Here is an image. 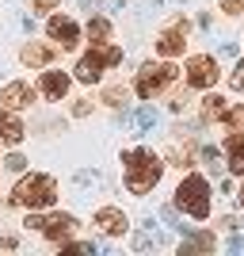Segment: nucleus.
<instances>
[{
	"instance_id": "412c9836",
	"label": "nucleus",
	"mask_w": 244,
	"mask_h": 256,
	"mask_svg": "<svg viewBox=\"0 0 244 256\" xmlns=\"http://www.w3.org/2000/svg\"><path fill=\"white\" fill-rule=\"evenodd\" d=\"M134 122H138V130H153V126H157V115H153L149 107H141L138 115H134Z\"/></svg>"
},
{
	"instance_id": "423d86ee",
	"label": "nucleus",
	"mask_w": 244,
	"mask_h": 256,
	"mask_svg": "<svg viewBox=\"0 0 244 256\" xmlns=\"http://www.w3.org/2000/svg\"><path fill=\"white\" fill-rule=\"evenodd\" d=\"M27 230H38L42 237H50L53 245H61V241H69V237L76 234V218L73 214H31L27 218Z\"/></svg>"
},
{
	"instance_id": "b1692460",
	"label": "nucleus",
	"mask_w": 244,
	"mask_h": 256,
	"mask_svg": "<svg viewBox=\"0 0 244 256\" xmlns=\"http://www.w3.org/2000/svg\"><path fill=\"white\" fill-rule=\"evenodd\" d=\"M122 100H126V88H107V92H103V104H111V107H118V104H122Z\"/></svg>"
},
{
	"instance_id": "1a4fd4ad",
	"label": "nucleus",
	"mask_w": 244,
	"mask_h": 256,
	"mask_svg": "<svg viewBox=\"0 0 244 256\" xmlns=\"http://www.w3.org/2000/svg\"><path fill=\"white\" fill-rule=\"evenodd\" d=\"M183 31H187V23H183V20H176L168 31H160V38H157V54H160V58H180V54L187 50V34H183Z\"/></svg>"
},
{
	"instance_id": "4468645a",
	"label": "nucleus",
	"mask_w": 244,
	"mask_h": 256,
	"mask_svg": "<svg viewBox=\"0 0 244 256\" xmlns=\"http://www.w3.org/2000/svg\"><path fill=\"white\" fill-rule=\"evenodd\" d=\"M19 62L31 65V69H46V65H53V46L50 42H27L19 50Z\"/></svg>"
},
{
	"instance_id": "ddd939ff",
	"label": "nucleus",
	"mask_w": 244,
	"mask_h": 256,
	"mask_svg": "<svg viewBox=\"0 0 244 256\" xmlns=\"http://www.w3.org/2000/svg\"><path fill=\"white\" fill-rule=\"evenodd\" d=\"M23 134H27V130H23L19 115H15L11 107H0V142H4V146H19Z\"/></svg>"
},
{
	"instance_id": "cd10ccee",
	"label": "nucleus",
	"mask_w": 244,
	"mask_h": 256,
	"mask_svg": "<svg viewBox=\"0 0 244 256\" xmlns=\"http://www.w3.org/2000/svg\"><path fill=\"white\" fill-rule=\"evenodd\" d=\"M241 206H244V188H241Z\"/></svg>"
},
{
	"instance_id": "6ab92c4d",
	"label": "nucleus",
	"mask_w": 244,
	"mask_h": 256,
	"mask_svg": "<svg viewBox=\"0 0 244 256\" xmlns=\"http://www.w3.org/2000/svg\"><path fill=\"white\" fill-rule=\"evenodd\" d=\"M199 248H202V252H210V248H214V237H210V234H195L191 241L180 248V252H199Z\"/></svg>"
},
{
	"instance_id": "5701e85b",
	"label": "nucleus",
	"mask_w": 244,
	"mask_h": 256,
	"mask_svg": "<svg viewBox=\"0 0 244 256\" xmlns=\"http://www.w3.org/2000/svg\"><path fill=\"white\" fill-rule=\"evenodd\" d=\"M4 168L8 172H27V157H23V153H11V157H4Z\"/></svg>"
},
{
	"instance_id": "a878e982",
	"label": "nucleus",
	"mask_w": 244,
	"mask_h": 256,
	"mask_svg": "<svg viewBox=\"0 0 244 256\" xmlns=\"http://www.w3.org/2000/svg\"><path fill=\"white\" fill-rule=\"evenodd\" d=\"M222 12H225V16H241V12H244V0H222Z\"/></svg>"
},
{
	"instance_id": "9d476101",
	"label": "nucleus",
	"mask_w": 244,
	"mask_h": 256,
	"mask_svg": "<svg viewBox=\"0 0 244 256\" xmlns=\"http://www.w3.org/2000/svg\"><path fill=\"white\" fill-rule=\"evenodd\" d=\"M34 96H38V92H34L27 80H11V84L0 88V104L11 107V111H23V107H31V104H34Z\"/></svg>"
},
{
	"instance_id": "bb28decb",
	"label": "nucleus",
	"mask_w": 244,
	"mask_h": 256,
	"mask_svg": "<svg viewBox=\"0 0 244 256\" xmlns=\"http://www.w3.org/2000/svg\"><path fill=\"white\" fill-rule=\"evenodd\" d=\"M160 218H164V222H168V226H180V222H176V206H160Z\"/></svg>"
},
{
	"instance_id": "7ed1b4c3",
	"label": "nucleus",
	"mask_w": 244,
	"mask_h": 256,
	"mask_svg": "<svg viewBox=\"0 0 244 256\" xmlns=\"http://www.w3.org/2000/svg\"><path fill=\"white\" fill-rule=\"evenodd\" d=\"M118 62H122V50H118L115 42H92V50L76 62L73 76L80 84H96L99 76H103V69H115Z\"/></svg>"
},
{
	"instance_id": "393cba45",
	"label": "nucleus",
	"mask_w": 244,
	"mask_h": 256,
	"mask_svg": "<svg viewBox=\"0 0 244 256\" xmlns=\"http://www.w3.org/2000/svg\"><path fill=\"white\" fill-rule=\"evenodd\" d=\"M57 4H61V0H31V12H42V16H50V12H57Z\"/></svg>"
},
{
	"instance_id": "20e7f679",
	"label": "nucleus",
	"mask_w": 244,
	"mask_h": 256,
	"mask_svg": "<svg viewBox=\"0 0 244 256\" xmlns=\"http://www.w3.org/2000/svg\"><path fill=\"white\" fill-rule=\"evenodd\" d=\"M176 76H180V69L172 62H145L138 69V76H134V92H138L141 100H153V96H160L164 88L176 84Z\"/></svg>"
},
{
	"instance_id": "4be33fe9",
	"label": "nucleus",
	"mask_w": 244,
	"mask_h": 256,
	"mask_svg": "<svg viewBox=\"0 0 244 256\" xmlns=\"http://www.w3.org/2000/svg\"><path fill=\"white\" fill-rule=\"evenodd\" d=\"M229 88H233V92H244V62L233 65V73H229Z\"/></svg>"
},
{
	"instance_id": "f257e3e1",
	"label": "nucleus",
	"mask_w": 244,
	"mask_h": 256,
	"mask_svg": "<svg viewBox=\"0 0 244 256\" xmlns=\"http://www.w3.org/2000/svg\"><path fill=\"white\" fill-rule=\"evenodd\" d=\"M122 164H126V176H122V184H126L130 195H149L153 188L160 184V176H164V164H160V157L153 150H130L122 153Z\"/></svg>"
},
{
	"instance_id": "f03ea898",
	"label": "nucleus",
	"mask_w": 244,
	"mask_h": 256,
	"mask_svg": "<svg viewBox=\"0 0 244 256\" xmlns=\"http://www.w3.org/2000/svg\"><path fill=\"white\" fill-rule=\"evenodd\" d=\"M57 203V180L46 172H31L11 188V206H27V210H46Z\"/></svg>"
},
{
	"instance_id": "dca6fc26",
	"label": "nucleus",
	"mask_w": 244,
	"mask_h": 256,
	"mask_svg": "<svg viewBox=\"0 0 244 256\" xmlns=\"http://www.w3.org/2000/svg\"><path fill=\"white\" fill-rule=\"evenodd\" d=\"M202 122H229V104L222 96H206L202 100V111H199Z\"/></svg>"
},
{
	"instance_id": "0eeeda50",
	"label": "nucleus",
	"mask_w": 244,
	"mask_h": 256,
	"mask_svg": "<svg viewBox=\"0 0 244 256\" xmlns=\"http://www.w3.org/2000/svg\"><path fill=\"white\" fill-rule=\"evenodd\" d=\"M46 34H50V42H57L61 50H73L80 42V23L73 16H61V12H50V20H46Z\"/></svg>"
},
{
	"instance_id": "9b49d317",
	"label": "nucleus",
	"mask_w": 244,
	"mask_h": 256,
	"mask_svg": "<svg viewBox=\"0 0 244 256\" xmlns=\"http://www.w3.org/2000/svg\"><path fill=\"white\" fill-rule=\"evenodd\" d=\"M69 84H73V80H69V73L50 69V65H46V73L38 76V92H42L46 100H65V96H69Z\"/></svg>"
},
{
	"instance_id": "f8f14e48",
	"label": "nucleus",
	"mask_w": 244,
	"mask_h": 256,
	"mask_svg": "<svg viewBox=\"0 0 244 256\" xmlns=\"http://www.w3.org/2000/svg\"><path fill=\"white\" fill-rule=\"evenodd\" d=\"M96 226L103 230L107 237H122V234H126V226H130V218L118 210V206H99V210H96Z\"/></svg>"
},
{
	"instance_id": "a211bd4d",
	"label": "nucleus",
	"mask_w": 244,
	"mask_h": 256,
	"mask_svg": "<svg viewBox=\"0 0 244 256\" xmlns=\"http://www.w3.org/2000/svg\"><path fill=\"white\" fill-rule=\"evenodd\" d=\"M141 226H145V230L134 237V248H138V252H141V248H160V245H164V237L153 234V226H157V222H141Z\"/></svg>"
},
{
	"instance_id": "6e6552de",
	"label": "nucleus",
	"mask_w": 244,
	"mask_h": 256,
	"mask_svg": "<svg viewBox=\"0 0 244 256\" xmlns=\"http://www.w3.org/2000/svg\"><path fill=\"white\" fill-rule=\"evenodd\" d=\"M187 84L195 92H206V88L218 84V62H214L210 54H195L191 62H187Z\"/></svg>"
},
{
	"instance_id": "f3484780",
	"label": "nucleus",
	"mask_w": 244,
	"mask_h": 256,
	"mask_svg": "<svg viewBox=\"0 0 244 256\" xmlns=\"http://www.w3.org/2000/svg\"><path fill=\"white\" fill-rule=\"evenodd\" d=\"M84 31H88L92 42H111V20H107V16H92Z\"/></svg>"
},
{
	"instance_id": "39448f33",
	"label": "nucleus",
	"mask_w": 244,
	"mask_h": 256,
	"mask_svg": "<svg viewBox=\"0 0 244 256\" xmlns=\"http://www.w3.org/2000/svg\"><path fill=\"white\" fill-rule=\"evenodd\" d=\"M176 210L191 214V218H206L210 214V184L202 180L199 172L183 176V184L176 188Z\"/></svg>"
},
{
	"instance_id": "2eb2a0df",
	"label": "nucleus",
	"mask_w": 244,
	"mask_h": 256,
	"mask_svg": "<svg viewBox=\"0 0 244 256\" xmlns=\"http://www.w3.org/2000/svg\"><path fill=\"white\" fill-rule=\"evenodd\" d=\"M225 153H229V172L244 176V134H225Z\"/></svg>"
},
{
	"instance_id": "aec40b11",
	"label": "nucleus",
	"mask_w": 244,
	"mask_h": 256,
	"mask_svg": "<svg viewBox=\"0 0 244 256\" xmlns=\"http://www.w3.org/2000/svg\"><path fill=\"white\" fill-rule=\"evenodd\" d=\"M202 160H206V168H210V172L229 168V160H222V153H218V150H210V146H202Z\"/></svg>"
}]
</instances>
